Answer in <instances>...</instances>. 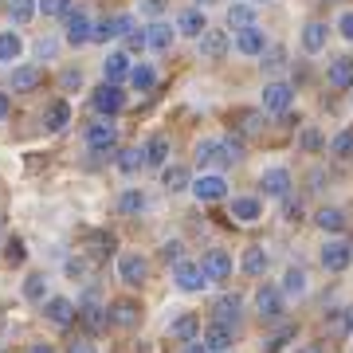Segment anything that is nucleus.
I'll list each match as a JSON object with an SVG mask.
<instances>
[{
  "instance_id": "58",
  "label": "nucleus",
  "mask_w": 353,
  "mask_h": 353,
  "mask_svg": "<svg viewBox=\"0 0 353 353\" xmlns=\"http://www.w3.org/2000/svg\"><path fill=\"white\" fill-rule=\"evenodd\" d=\"M8 110H12V102H8V94H4V90H0V122L8 118Z\"/></svg>"
},
{
  "instance_id": "7",
  "label": "nucleus",
  "mask_w": 353,
  "mask_h": 353,
  "mask_svg": "<svg viewBox=\"0 0 353 353\" xmlns=\"http://www.w3.org/2000/svg\"><path fill=\"white\" fill-rule=\"evenodd\" d=\"M189 189L196 192V201H224L228 196V181L220 173H201Z\"/></svg>"
},
{
  "instance_id": "6",
  "label": "nucleus",
  "mask_w": 353,
  "mask_h": 353,
  "mask_svg": "<svg viewBox=\"0 0 353 353\" xmlns=\"http://www.w3.org/2000/svg\"><path fill=\"white\" fill-rule=\"evenodd\" d=\"M114 145H118V126H114L110 118H106V122H94V126L87 130V150L90 153H110Z\"/></svg>"
},
{
  "instance_id": "20",
  "label": "nucleus",
  "mask_w": 353,
  "mask_h": 353,
  "mask_svg": "<svg viewBox=\"0 0 353 353\" xmlns=\"http://www.w3.org/2000/svg\"><path fill=\"white\" fill-rule=\"evenodd\" d=\"M236 51H243V55H263L267 51V39L259 28H243V32H236Z\"/></svg>"
},
{
  "instance_id": "26",
  "label": "nucleus",
  "mask_w": 353,
  "mask_h": 353,
  "mask_svg": "<svg viewBox=\"0 0 353 353\" xmlns=\"http://www.w3.org/2000/svg\"><path fill=\"white\" fill-rule=\"evenodd\" d=\"M67 122H71V106H67L63 99H59V102H51L48 110H43V126H48L51 134H59V130H63Z\"/></svg>"
},
{
  "instance_id": "18",
  "label": "nucleus",
  "mask_w": 353,
  "mask_h": 353,
  "mask_svg": "<svg viewBox=\"0 0 353 353\" xmlns=\"http://www.w3.org/2000/svg\"><path fill=\"white\" fill-rule=\"evenodd\" d=\"M102 75H106V83L118 87V79L130 75V55H126V51H110V55L102 59Z\"/></svg>"
},
{
  "instance_id": "64",
  "label": "nucleus",
  "mask_w": 353,
  "mask_h": 353,
  "mask_svg": "<svg viewBox=\"0 0 353 353\" xmlns=\"http://www.w3.org/2000/svg\"><path fill=\"white\" fill-rule=\"evenodd\" d=\"M196 4H212V0H196Z\"/></svg>"
},
{
  "instance_id": "30",
  "label": "nucleus",
  "mask_w": 353,
  "mask_h": 353,
  "mask_svg": "<svg viewBox=\"0 0 353 353\" xmlns=\"http://www.w3.org/2000/svg\"><path fill=\"white\" fill-rule=\"evenodd\" d=\"M118 169L126 176L141 173L145 169V153H141V145H130V150H118Z\"/></svg>"
},
{
  "instance_id": "4",
  "label": "nucleus",
  "mask_w": 353,
  "mask_h": 353,
  "mask_svg": "<svg viewBox=\"0 0 353 353\" xmlns=\"http://www.w3.org/2000/svg\"><path fill=\"white\" fill-rule=\"evenodd\" d=\"M130 28H134V16L130 12H114V16H106V20L94 24L90 39H94V43H106V39H114V36H126Z\"/></svg>"
},
{
  "instance_id": "3",
  "label": "nucleus",
  "mask_w": 353,
  "mask_h": 353,
  "mask_svg": "<svg viewBox=\"0 0 353 353\" xmlns=\"http://www.w3.org/2000/svg\"><path fill=\"white\" fill-rule=\"evenodd\" d=\"M90 106L99 114H106V118H114V114L126 110V90H118L114 83H102V87L90 94Z\"/></svg>"
},
{
  "instance_id": "62",
  "label": "nucleus",
  "mask_w": 353,
  "mask_h": 353,
  "mask_svg": "<svg viewBox=\"0 0 353 353\" xmlns=\"http://www.w3.org/2000/svg\"><path fill=\"white\" fill-rule=\"evenodd\" d=\"M303 353H322V350H318V345H306V350Z\"/></svg>"
},
{
  "instance_id": "57",
  "label": "nucleus",
  "mask_w": 353,
  "mask_h": 353,
  "mask_svg": "<svg viewBox=\"0 0 353 353\" xmlns=\"http://www.w3.org/2000/svg\"><path fill=\"white\" fill-rule=\"evenodd\" d=\"M165 259H173L176 263V259H181V243H165Z\"/></svg>"
},
{
  "instance_id": "9",
  "label": "nucleus",
  "mask_w": 353,
  "mask_h": 353,
  "mask_svg": "<svg viewBox=\"0 0 353 353\" xmlns=\"http://www.w3.org/2000/svg\"><path fill=\"white\" fill-rule=\"evenodd\" d=\"M63 20H67V32H63V36H67V43H71V48H83V43H90V32H94V24H90L87 12H79V8H75V12H67Z\"/></svg>"
},
{
  "instance_id": "17",
  "label": "nucleus",
  "mask_w": 353,
  "mask_h": 353,
  "mask_svg": "<svg viewBox=\"0 0 353 353\" xmlns=\"http://www.w3.org/2000/svg\"><path fill=\"white\" fill-rule=\"evenodd\" d=\"M216 318L212 322H220V326H236V322H240V294H224V299H216Z\"/></svg>"
},
{
  "instance_id": "38",
  "label": "nucleus",
  "mask_w": 353,
  "mask_h": 353,
  "mask_svg": "<svg viewBox=\"0 0 353 353\" xmlns=\"http://www.w3.org/2000/svg\"><path fill=\"white\" fill-rule=\"evenodd\" d=\"M267 263H271V259H267L263 248H248V252H243V271H248V275H263Z\"/></svg>"
},
{
  "instance_id": "51",
  "label": "nucleus",
  "mask_w": 353,
  "mask_h": 353,
  "mask_svg": "<svg viewBox=\"0 0 353 353\" xmlns=\"http://www.w3.org/2000/svg\"><path fill=\"white\" fill-rule=\"evenodd\" d=\"M59 83H63V87H79V83H83V75H79V71H63V75H59Z\"/></svg>"
},
{
  "instance_id": "52",
  "label": "nucleus",
  "mask_w": 353,
  "mask_h": 353,
  "mask_svg": "<svg viewBox=\"0 0 353 353\" xmlns=\"http://www.w3.org/2000/svg\"><path fill=\"white\" fill-rule=\"evenodd\" d=\"M67 353H99V350H94L90 341H71V345H67Z\"/></svg>"
},
{
  "instance_id": "27",
  "label": "nucleus",
  "mask_w": 353,
  "mask_h": 353,
  "mask_svg": "<svg viewBox=\"0 0 353 353\" xmlns=\"http://www.w3.org/2000/svg\"><path fill=\"white\" fill-rule=\"evenodd\" d=\"M196 165H201V169H216V165H224V157H220V141H216V138L196 141Z\"/></svg>"
},
{
  "instance_id": "56",
  "label": "nucleus",
  "mask_w": 353,
  "mask_h": 353,
  "mask_svg": "<svg viewBox=\"0 0 353 353\" xmlns=\"http://www.w3.org/2000/svg\"><path fill=\"white\" fill-rule=\"evenodd\" d=\"M243 130L255 134V130H259V114H243Z\"/></svg>"
},
{
  "instance_id": "19",
  "label": "nucleus",
  "mask_w": 353,
  "mask_h": 353,
  "mask_svg": "<svg viewBox=\"0 0 353 353\" xmlns=\"http://www.w3.org/2000/svg\"><path fill=\"white\" fill-rule=\"evenodd\" d=\"M141 153H145V165L165 169V161H169V138H165V134H153V138L141 145Z\"/></svg>"
},
{
  "instance_id": "33",
  "label": "nucleus",
  "mask_w": 353,
  "mask_h": 353,
  "mask_svg": "<svg viewBox=\"0 0 353 353\" xmlns=\"http://www.w3.org/2000/svg\"><path fill=\"white\" fill-rule=\"evenodd\" d=\"M228 28H236V32L255 28V8L252 4H232V8H228Z\"/></svg>"
},
{
  "instance_id": "31",
  "label": "nucleus",
  "mask_w": 353,
  "mask_h": 353,
  "mask_svg": "<svg viewBox=\"0 0 353 353\" xmlns=\"http://www.w3.org/2000/svg\"><path fill=\"white\" fill-rule=\"evenodd\" d=\"M326 36H330V28L322 24V20H310V24L303 28V48L306 51H322L326 48Z\"/></svg>"
},
{
  "instance_id": "14",
  "label": "nucleus",
  "mask_w": 353,
  "mask_h": 353,
  "mask_svg": "<svg viewBox=\"0 0 353 353\" xmlns=\"http://www.w3.org/2000/svg\"><path fill=\"white\" fill-rule=\"evenodd\" d=\"M196 43H201V55H204V59H224L228 32H224V28H204V36L196 39Z\"/></svg>"
},
{
  "instance_id": "59",
  "label": "nucleus",
  "mask_w": 353,
  "mask_h": 353,
  "mask_svg": "<svg viewBox=\"0 0 353 353\" xmlns=\"http://www.w3.org/2000/svg\"><path fill=\"white\" fill-rule=\"evenodd\" d=\"M28 353H55V350H51L48 341H36V345H28Z\"/></svg>"
},
{
  "instance_id": "13",
  "label": "nucleus",
  "mask_w": 353,
  "mask_h": 353,
  "mask_svg": "<svg viewBox=\"0 0 353 353\" xmlns=\"http://www.w3.org/2000/svg\"><path fill=\"white\" fill-rule=\"evenodd\" d=\"M43 314H48V322L51 326H71V322H75V314H79V306L71 303V299H48V303H43Z\"/></svg>"
},
{
  "instance_id": "2",
  "label": "nucleus",
  "mask_w": 353,
  "mask_h": 353,
  "mask_svg": "<svg viewBox=\"0 0 353 353\" xmlns=\"http://www.w3.org/2000/svg\"><path fill=\"white\" fill-rule=\"evenodd\" d=\"M118 279L126 283V287H141L145 279H150V259L138 252H126L118 255Z\"/></svg>"
},
{
  "instance_id": "40",
  "label": "nucleus",
  "mask_w": 353,
  "mask_h": 353,
  "mask_svg": "<svg viewBox=\"0 0 353 353\" xmlns=\"http://www.w3.org/2000/svg\"><path fill=\"white\" fill-rule=\"evenodd\" d=\"M216 141H220V157H224V165L243 161V141L240 138H216Z\"/></svg>"
},
{
  "instance_id": "37",
  "label": "nucleus",
  "mask_w": 353,
  "mask_h": 353,
  "mask_svg": "<svg viewBox=\"0 0 353 353\" xmlns=\"http://www.w3.org/2000/svg\"><path fill=\"white\" fill-rule=\"evenodd\" d=\"M130 83H134V90H153V87H157V71L145 67V63L130 67Z\"/></svg>"
},
{
  "instance_id": "16",
  "label": "nucleus",
  "mask_w": 353,
  "mask_h": 353,
  "mask_svg": "<svg viewBox=\"0 0 353 353\" xmlns=\"http://www.w3.org/2000/svg\"><path fill=\"white\" fill-rule=\"evenodd\" d=\"M79 322H83V326H87L90 330V334H99V330L102 326H106V322H110V318H106V306H99V303H94V294H90V299H87V303H83V306H79Z\"/></svg>"
},
{
  "instance_id": "41",
  "label": "nucleus",
  "mask_w": 353,
  "mask_h": 353,
  "mask_svg": "<svg viewBox=\"0 0 353 353\" xmlns=\"http://www.w3.org/2000/svg\"><path fill=\"white\" fill-rule=\"evenodd\" d=\"M43 294H48V279H43V275H28L24 279V299L43 303Z\"/></svg>"
},
{
  "instance_id": "21",
  "label": "nucleus",
  "mask_w": 353,
  "mask_h": 353,
  "mask_svg": "<svg viewBox=\"0 0 353 353\" xmlns=\"http://www.w3.org/2000/svg\"><path fill=\"white\" fill-rule=\"evenodd\" d=\"M173 39H176V32L169 24H161V20L145 28V48H153V51H169L173 48Z\"/></svg>"
},
{
  "instance_id": "11",
  "label": "nucleus",
  "mask_w": 353,
  "mask_h": 353,
  "mask_svg": "<svg viewBox=\"0 0 353 353\" xmlns=\"http://www.w3.org/2000/svg\"><path fill=\"white\" fill-rule=\"evenodd\" d=\"M290 102H294V90H290V83H267V87H263V110L287 114Z\"/></svg>"
},
{
  "instance_id": "60",
  "label": "nucleus",
  "mask_w": 353,
  "mask_h": 353,
  "mask_svg": "<svg viewBox=\"0 0 353 353\" xmlns=\"http://www.w3.org/2000/svg\"><path fill=\"white\" fill-rule=\"evenodd\" d=\"M39 55H55V43L51 39H39Z\"/></svg>"
},
{
  "instance_id": "61",
  "label": "nucleus",
  "mask_w": 353,
  "mask_h": 353,
  "mask_svg": "<svg viewBox=\"0 0 353 353\" xmlns=\"http://www.w3.org/2000/svg\"><path fill=\"white\" fill-rule=\"evenodd\" d=\"M345 322H350V338H353V310H345Z\"/></svg>"
},
{
  "instance_id": "48",
  "label": "nucleus",
  "mask_w": 353,
  "mask_h": 353,
  "mask_svg": "<svg viewBox=\"0 0 353 353\" xmlns=\"http://www.w3.org/2000/svg\"><path fill=\"white\" fill-rule=\"evenodd\" d=\"M141 48H145V32H141V28H138V32L130 28V32H126V55H130V51H141Z\"/></svg>"
},
{
  "instance_id": "44",
  "label": "nucleus",
  "mask_w": 353,
  "mask_h": 353,
  "mask_svg": "<svg viewBox=\"0 0 353 353\" xmlns=\"http://www.w3.org/2000/svg\"><path fill=\"white\" fill-rule=\"evenodd\" d=\"M36 12H43V16H67V12H71V0H36Z\"/></svg>"
},
{
  "instance_id": "10",
  "label": "nucleus",
  "mask_w": 353,
  "mask_h": 353,
  "mask_svg": "<svg viewBox=\"0 0 353 353\" xmlns=\"http://www.w3.org/2000/svg\"><path fill=\"white\" fill-rule=\"evenodd\" d=\"M322 267L326 271H345L350 267V259H353V243H345V240H330L326 248H322Z\"/></svg>"
},
{
  "instance_id": "24",
  "label": "nucleus",
  "mask_w": 353,
  "mask_h": 353,
  "mask_svg": "<svg viewBox=\"0 0 353 353\" xmlns=\"http://www.w3.org/2000/svg\"><path fill=\"white\" fill-rule=\"evenodd\" d=\"M169 338H176V341L201 338V318H196V314H181L173 326H169Z\"/></svg>"
},
{
  "instance_id": "49",
  "label": "nucleus",
  "mask_w": 353,
  "mask_h": 353,
  "mask_svg": "<svg viewBox=\"0 0 353 353\" xmlns=\"http://www.w3.org/2000/svg\"><path fill=\"white\" fill-rule=\"evenodd\" d=\"M67 275L83 279V275H87V259H67Z\"/></svg>"
},
{
  "instance_id": "47",
  "label": "nucleus",
  "mask_w": 353,
  "mask_h": 353,
  "mask_svg": "<svg viewBox=\"0 0 353 353\" xmlns=\"http://www.w3.org/2000/svg\"><path fill=\"white\" fill-rule=\"evenodd\" d=\"M267 59H263V67L267 71H283V67H287V51L283 48H271V51H263Z\"/></svg>"
},
{
  "instance_id": "32",
  "label": "nucleus",
  "mask_w": 353,
  "mask_h": 353,
  "mask_svg": "<svg viewBox=\"0 0 353 353\" xmlns=\"http://www.w3.org/2000/svg\"><path fill=\"white\" fill-rule=\"evenodd\" d=\"M161 185L169 192H181V189H189L192 181H189V169L185 165H165V173H161Z\"/></svg>"
},
{
  "instance_id": "55",
  "label": "nucleus",
  "mask_w": 353,
  "mask_h": 353,
  "mask_svg": "<svg viewBox=\"0 0 353 353\" xmlns=\"http://www.w3.org/2000/svg\"><path fill=\"white\" fill-rule=\"evenodd\" d=\"M181 353H208V350H204L201 338H192V341H185V350H181Z\"/></svg>"
},
{
  "instance_id": "29",
  "label": "nucleus",
  "mask_w": 353,
  "mask_h": 353,
  "mask_svg": "<svg viewBox=\"0 0 353 353\" xmlns=\"http://www.w3.org/2000/svg\"><path fill=\"white\" fill-rule=\"evenodd\" d=\"M43 83V71L39 67H12V90H36Z\"/></svg>"
},
{
  "instance_id": "63",
  "label": "nucleus",
  "mask_w": 353,
  "mask_h": 353,
  "mask_svg": "<svg viewBox=\"0 0 353 353\" xmlns=\"http://www.w3.org/2000/svg\"><path fill=\"white\" fill-rule=\"evenodd\" d=\"M248 4H267V0H248Z\"/></svg>"
},
{
  "instance_id": "53",
  "label": "nucleus",
  "mask_w": 353,
  "mask_h": 353,
  "mask_svg": "<svg viewBox=\"0 0 353 353\" xmlns=\"http://www.w3.org/2000/svg\"><path fill=\"white\" fill-rule=\"evenodd\" d=\"M165 8V0H141V12H150V16H157Z\"/></svg>"
},
{
  "instance_id": "12",
  "label": "nucleus",
  "mask_w": 353,
  "mask_h": 353,
  "mask_svg": "<svg viewBox=\"0 0 353 353\" xmlns=\"http://www.w3.org/2000/svg\"><path fill=\"white\" fill-rule=\"evenodd\" d=\"M255 310H259V318H267V322L283 318V290L279 287H259L255 290Z\"/></svg>"
},
{
  "instance_id": "36",
  "label": "nucleus",
  "mask_w": 353,
  "mask_h": 353,
  "mask_svg": "<svg viewBox=\"0 0 353 353\" xmlns=\"http://www.w3.org/2000/svg\"><path fill=\"white\" fill-rule=\"evenodd\" d=\"M283 294H306V271L303 267H287V275H283Z\"/></svg>"
},
{
  "instance_id": "1",
  "label": "nucleus",
  "mask_w": 353,
  "mask_h": 353,
  "mask_svg": "<svg viewBox=\"0 0 353 353\" xmlns=\"http://www.w3.org/2000/svg\"><path fill=\"white\" fill-rule=\"evenodd\" d=\"M173 283H176V290H185V294H196V290L208 287L201 263H192V259H176L173 263Z\"/></svg>"
},
{
  "instance_id": "45",
  "label": "nucleus",
  "mask_w": 353,
  "mask_h": 353,
  "mask_svg": "<svg viewBox=\"0 0 353 353\" xmlns=\"http://www.w3.org/2000/svg\"><path fill=\"white\" fill-rule=\"evenodd\" d=\"M24 240H20V236H12V240H8V243H4V259H8V263H12V267H20V263H24Z\"/></svg>"
},
{
  "instance_id": "8",
  "label": "nucleus",
  "mask_w": 353,
  "mask_h": 353,
  "mask_svg": "<svg viewBox=\"0 0 353 353\" xmlns=\"http://www.w3.org/2000/svg\"><path fill=\"white\" fill-rule=\"evenodd\" d=\"M259 185H263V196L287 201V192H290V173L283 169V165H271V169H263V176H259Z\"/></svg>"
},
{
  "instance_id": "23",
  "label": "nucleus",
  "mask_w": 353,
  "mask_h": 353,
  "mask_svg": "<svg viewBox=\"0 0 353 353\" xmlns=\"http://www.w3.org/2000/svg\"><path fill=\"white\" fill-rule=\"evenodd\" d=\"M330 83H334V87L338 90H345V87H353V55H338V59H334V63H330Z\"/></svg>"
},
{
  "instance_id": "46",
  "label": "nucleus",
  "mask_w": 353,
  "mask_h": 353,
  "mask_svg": "<svg viewBox=\"0 0 353 353\" xmlns=\"http://www.w3.org/2000/svg\"><path fill=\"white\" fill-rule=\"evenodd\" d=\"M334 153L338 157H353V130H341L338 138H334Z\"/></svg>"
},
{
  "instance_id": "25",
  "label": "nucleus",
  "mask_w": 353,
  "mask_h": 353,
  "mask_svg": "<svg viewBox=\"0 0 353 353\" xmlns=\"http://www.w3.org/2000/svg\"><path fill=\"white\" fill-rule=\"evenodd\" d=\"M232 216H236L240 224H252V220L263 216V204L255 201V196H236V201H232Z\"/></svg>"
},
{
  "instance_id": "54",
  "label": "nucleus",
  "mask_w": 353,
  "mask_h": 353,
  "mask_svg": "<svg viewBox=\"0 0 353 353\" xmlns=\"http://www.w3.org/2000/svg\"><path fill=\"white\" fill-rule=\"evenodd\" d=\"M303 145H306V150H318V145H322V138H318L314 130H306V134H303Z\"/></svg>"
},
{
  "instance_id": "28",
  "label": "nucleus",
  "mask_w": 353,
  "mask_h": 353,
  "mask_svg": "<svg viewBox=\"0 0 353 353\" xmlns=\"http://www.w3.org/2000/svg\"><path fill=\"white\" fill-rule=\"evenodd\" d=\"M106 318H110L114 326H138L141 314H138V306L130 303V299H118V303L110 306V314H106Z\"/></svg>"
},
{
  "instance_id": "5",
  "label": "nucleus",
  "mask_w": 353,
  "mask_h": 353,
  "mask_svg": "<svg viewBox=\"0 0 353 353\" xmlns=\"http://www.w3.org/2000/svg\"><path fill=\"white\" fill-rule=\"evenodd\" d=\"M201 271L208 283H224V279H232V255L220 252V248H212V252H204L201 259Z\"/></svg>"
},
{
  "instance_id": "43",
  "label": "nucleus",
  "mask_w": 353,
  "mask_h": 353,
  "mask_svg": "<svg viewBox=\"0 0 353 353\" xmlns=\"http://www.w3.org/2000/svg\"><path fill=\"white\" fill-rule=\"evenodd\" d=\"M141 208H145V196H141L138 189L122 192V201H118V212L122 216H134V212H141Z\"/></svg>"
},
{
  "instance_id": "50",
  "label": "nucleus",
  "mask_w": 353,
  "mask_h": 353,
  "mask_svg": "<svg viewBox=\"0 0 353 353\" xmlns=\"http://www.w3.org/2000/svg\"><path fill=\"white\" fill-rule=\"evenodd\" d=\"M338 32L345 39H353V12H341V20H338Z\"/></svg>"
},
{
  "instance_id": "22",
  "label": "nucleus",
  "mask_w": 353,
  "mask_h": 353,
  "mask_svg": "<svg viewBox=\"0 0 353 353\" xmlns=\"http://www.w3.org/2000/svg\"><path fill=\"white\" fill-rule=\"evenodd\" d=\"M204 350L208 353H224L228 345H232V330L228 326H220V322H208V330H204Z\"/></svg>"
},
{
  "instance_id": "42",
  "label": "nucleus",
  "mask_w": 353,
  "mask_h": 353,
  "mask_svg": "<svg viewBox=\"0 0 353 353\" xmlns=\"http://www.w3.org/2000/svg\"><path fill=\"white\" fill-rule=\"evenodd\" d=\"M326 334H330V338H345V334H350L345 310H330V314H326Z\"/></svg>"
},
{
  "instance_id": "34",
  "label": "nucleus",
  "mask_w": 353,
  "mask_h": 353,
  "mask_svg": "<svg viewBox=\"0 0 353 353\" xmlns=\"http://www.w3.org/2000/svg\"><path fill=\"white\" fill-rule=\"evenodd\" d=\"M20 51H24V39L16 36V32H0V63L20 59Z\"/></svg>"
},
{
  "instance_id": "15",
  "label": "nucleus",
  "mask_w": 353,
  "mask_h": 353,
  "mask_svg": "<svg viewBox=\"0 0 353 353\" xmlns=\"http://www.w3.org/2000/svg\"><path fill=\"white\" fill-rule=\"evenodd\" d=\"M204 28H208V20H204L201 8H185V12H176V32H181V36L201 39V36H204Z\"/></svg>"
},
{
  "instance_id": "39",
  "label": "nucleus",
  "mask_w": 353,
  "mask_h": 353,
  "mask_svg": "<svg viewBox=\"0 0 353 353\" xmlns=\"http://www.w3.org/2000/svg\"><path fill=\"white\" fill-rule=\"evenodd\" d=\"M36 16V0H8V20L12 24H28Z\"/></svg>"
},
{
  "instance_id": "35",
  "label": "nucleus",
  "mask_w": 353,
  "mask_h": 353,
  "mask_svg": "<svg viewBox=\"0 0 353 353\" xmlns=\"http://www.w3.org/2000/svg\"><path fill=\"white\" fill-rule=\"evenodd\" d=\"M318 228H322V232H341V228H345V212H341V208H334V204H330V208H318Z\"/></svg>"
}]
</instances>
